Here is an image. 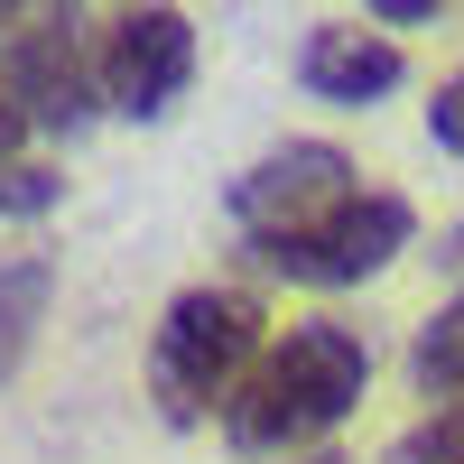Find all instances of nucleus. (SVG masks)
Listing matches in <instances>:
<instances>
[{
    "label": "nucleus",
    "mask_w": 464,
    "mask_h": 464,
    "mask_svg": "<svg viewBox=\"0 0 464 464\" xmlns=\"http://www.w3.org/2000/svg\"><path fill=\"white\" fill-rule=\"evenodd\" d=\"M362 381H372L362 334H343V325H288L251 362V381L232 391L223 437L242 455H297V446H316L325 428H343V409L362 400Z\"/></svg>",
    "instance_id": "1"
},
{
    "label": "nucleus",
    "mask_w": 464,
    "mask_h": 464,
    "mask_svg": "<svg viewBox=\"0 0 464 464\" xmlns=\"http://www.w3.org/2000/svg\"><path fill=\"white\" fill-rule=\"evenodd\" d=\"M269 353L260 343V297L251 288H186L168 306L159 343H149V391L177 428H196V418L232 409V391L251 381V362Z\"/></svg>",
    "instance_id": "2"
},
{
    "label": "nucleus",
    "mask_w": 464,
    "mask_h": 464,
    "mask_svg": "<svg viewBox=\"0 0 464 464\" xmlns=\"http://www.w3.org/2000/svg\"><path fill=\"white\" fill-rule=\"evenodd\" d=\"M409 223H418V214H409L400 196L353 186L334 214L279 232V242H251V251H260V269H279V279H297V288H353V279H372V269H391V260L409 251Z\"/></svg>",
    "instance_id": "3"
},
{
    "label": "nucleus",
    "mask_w": 464,
    "mask_h": 464,
    "mask_svg": "<svg viewBox=\"0 0 464 464\" xmlns=\"http://www.w3.org/2000/svg\"><path fill=\"white\" fill-rule=\"evenodd\" d=\"M0 93L28 111V130H84L102 102V65L84 56L65 10H28L10 37V65H0Z\"/></svg>",
    "instance_id": "4"
},
{
    "label": "nucleus",
    "mask_w": 464,
    "mask_h": 464,
    "mask_svg": "<svg viewBox=\"0 0 464 464\" xmlns=\"http://www.w3.org/2000/svg\"><path fill=\"white\" fill-rule=\"evenodd\" d=\"M93 65H102V102L121 121H159L186 93V74H196V19L186 10H121V19H102Z\"/></svg>",
    "instance_id": "5"
},
{
    "label": "nucleus",
    "mask_w": 464,
    "mask_h": 464,
    "mask_svg": "<svg viewBox=\"0 0 464 464\" xmlns=\"http://www.w3.org/2000/svg\"><path fill=\"white\" fill-rule=\"evenodd\" d=\"M343 196H353V159L325 149V140H288V149H269L251 177H232V223H242L251 242H279V232L334 214Z\"/></svg>",
    "instance_id": "6"
},
{
    "label": "nucleus",
    "mask_w": 464,
    "mask_h": 464,
    "mask_svg": "<svg viewBox=\"0 0 464 464\" xmlns=\"http://www.w3.org/2000/svg\"><path fill=\"white\" fill-rule=\"evenodd\" d=\"M297 74H306V93H325V102H381V93H400L409 56L381 28H362V19H325L316 37H306Z\"/></svg>",
    "instance_id": "7"
},
{
    "label": "nucleus",
    "mask_w": 464,
    "mask_h": 464,
    "mask_svg": "<svg viewBox=\"0 0 464 464\" xmlns=\"http://www.w3.org/2000/svg\"><path fill=\"white\" fill-rule=\"evenodd\" d=\"M37 316H47V260H10V269H0V381L19 372Z\"/></svg>",
    "instance_id": "8"
},
{
    "label": "nucleus",
    "mask_w": 464,
    "mask_h": 464,
    "mask_svg": "<svg viewBox=\"0 0 464 464\" xmlns=\"http://www.w3.org/2000/svg\"><path fill=\"white\" fill-rule=\"evenodd\" d=\"M409 372H418V391H428V400H464V297L446 306V316L428 325V334H418V353H409Z\"/></svg>",
    "instance_id": "9"
},
{
    "label": "nucleus",
    "mask_w": 464,
    "mask_h": 464,
    "mask_svg": "<svg viewBox=\"0 0 464 464\" xmlns=\"http://www.w3.org/2000/svg\"><path fill=\"white\" fill-rule=\"evenodd\" d=\"M56 196H65V177H56V168H28V159L0 168V214H47Z\"/></svg>",
    "instance_id": "10"
},
{
    "label": "nucleus",
    "mask_w": 464,
    "mask_h": 464,
    "mask_svg": "<svg viewBox=\"0 0 464 464\" xmlns=\"http://www.w3.org/2000/svg\"><path fill=\"white\" fill-rule=\"evenodd\" d=\"M400 464H464V400H455V409H437L428 428L409 437V455H400Z\"/></svg>",
    "instance_id": "11"
},
{
    "label": "nucleus",
    "mask_w": 464,
    "mask_h": 464,
    "mask_svg": "<svg viewBox=\"0 0 464 464\" xmlns=\"http://www.w3.org/2000/svg\"><path fill=\"white\" fill-rule=\"evenodd\" d=\"M428 130H437V149H455V159H464V74H446V84H437Z\"/></svg>",
    "instance_id": "12"
},
{
    "label": "nucleus",
    "mask_w": 464,
    "mask_h": 464,
    "mask_svg": "<svg viewBox=\"0 0 464 464\" xmlns=\"http://www.w3.org/2000/svg\"><path fill=\"white\" fill-rule=\"evenodd\" d=\"M19 140H28V111L0 93V168H10V149H19Z\"/></svg>",
    "instance_id": "13"
},
{
    "label": "nucleus",
    "mask_w": 464,
    "mask_h": 464,
    "mask_svg": "<svg viewBox=\"0 0 464 464\" xmlns=\"http://www.w3.org/2000/svg\"><path fill=\"white\" fill-rule=\"evenodd\" d=\"M372 19H400V28H418V19H437V0H381Z\"/></svg>",
    "instance_id": "14"
},
{
    "label": "nucleus",
    "mask_w": 464,
    "mask_h": 464,
    "mask_svg": "<svg viewBox=\"0 0 464 464\" xmlns=\"http://www.w3.org/2000/svg\"><path fill=\"white\" fill-rule=\"evenodd\" d=\"M19 19H28V10H0V37H19Z\"/></svg>",
    "instance_id": "15"
},
{
    "label": "nucleus",
    "mask_w": 464,
    "mask_h": 464,
    "mask_svg": "<svg viewBox=\"0 0 464 464\" xmlns=\"http://www.w3.org/2000/svg\"><path fill=\"white\" fill-rule=\"evenodd\" d=\"M306 464H343V455H306Z\"/></svg>",
    "instance_id": "16"
}]
</instances>
